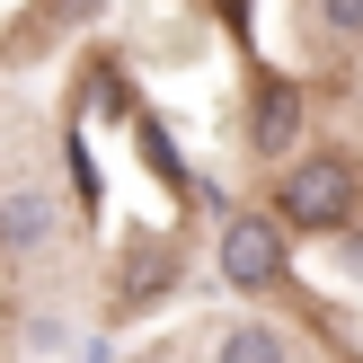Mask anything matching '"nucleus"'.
Listing matches in <instances>:
<instances>
[{"label": "nucleus", "instance_id": "6e6552de", "mask_svg": "<svg viewBox=\"0 0 363 363\" xmlns=\"http://www.w3.org/2000/svg\"><path fill=\"white\" fill-rule=\"evenodd\" d=\"M319 45H363V0H301Z\"/></svg>", "mask_w": 363, "mask_h": 363}, {"label": "nucleus", "instance_id": "9d476101", "mask_svg": "<svg viewBox=\"0 0 363 363\" xmlns=\"http://www.w3.org/2000/svg\"><path fill=\"white\" fill-rule=\"evenodd\" d=\"M248 9H257V0H213V18L230 27V45H248V53H257V35H248Z\"/></svg>", "mask_w": 363, "mask_h": 363}, {"label": "nucleus", "instance_id": "f03ea898", "mask_svg": "<svg viewBox=\"0 0 363 363\" xmlns=\"http://www.w3.org/2000/svg\"><path fill=\"white\" fill-rule=\"evenodd\" d=\"M213 266H222V284L248 293V301H293L301 293V284H293V230H284L266 204H230L222 213Z\"/></svg>", "mask_w": 363, "mask_h": 363}, {"label": "nucleus", "instance_id": "f8f14e48", "mask_svg": "<svg viewBox=\"0 0 363 363\" xmlns=\"http://www.w3.org/2000/svg\"><path fill=\"white\" fill-rule=\"evenodd\" d=\"M133 363H177V354H169V346H142V354H133Z\"/></svg>", "mask_w": 363, "mask_h": 363}, {"label": "nucleus", "instance_id": "f257e3e1", "mask_svg": "<svg viewBox=\"0 0 363 363\" xmlns=\"http://www.w3.org/2000/svg\"><path fill=\"white\" fill-rule=\"evenodd\" d=\"M266 213L293 240H337L346 222H363V160L354 151H293L266 186Z\"/></svg>", "mask_w": 363, "mask_h": 363}, {"label": "nucleus", "instance_id": "7ed1b4c3", "mask_svg": "<svg viewBox=\"0 0 363 363\" xmlns=\"http://www.w3.org/2000/svg\"><path fill=\"white\" fill-rule=\"evenodd\" d=\"M177 284H186V248H177L169 230H124L116 275H106V319H142V311H160Z\"/></svg>", "mask_w": 363, "mask_h": 363}, {"label": "nucleus", "instance_id": "1a4fd4ad", "mask_svg": "<svg viewBox=\"0 0 363 363\" xmlns=\"http://www.w3.org/2000/svg\"><path fill=\"white\" fill-rule=\"evenodd\" d=\"M62 169H71V195H80V204L98 213V160H89V142H80V133L62 142Z\"/></svg>", "mask_w": 363, "mask_h": 363}, {"label": "nucleus", "instance_id": "20e7f679", "mask_svg": "<svg viewBox=\"0 0 363 363\" xmlns=\"http://www.w3.org/2000/svg\"><path fill=\"white\" fill-rule=\"evenodd\" d=\"M301 124H311V89L293 80V71H275V62H248V151L266 160V169H284L293 160V142H301Z\"/></svg>", "mask_w": 363, "mask_h": 363}, {"label": "nucleus", "instance_id": "39448f33", "mask_svg": "<svg viewBox=\"0 0 363 363\" xmlns=\"http://www.w3.org/2000/svg\"><path fill=\"white\" fill-rule=\"evenodd\" d=\"M53 240V186H0V266L35 257Z\"/></svg>", "mask_w": 363, "mask_h": 363}, {"label": "nucleus", "instance_id": "9b49d317", "mask_svg": "<svg viewBox=\"0 0 363 363\" xmlns=\"http://www.w3.org/2000/svg\"><path fill=\"white\" fill-rule=\"evenodd\" d=\"M328 248H337V266H346V275H363V222H346Z\"/></svg>", "mask_w": 363, "mask_h": 363}, {"label": "nucleus", "instance_id": "423d86ee", "mask_svg": "<svg viewBox=\"0 0 363 363\" xmlns=\"http://www.w3.org/2000/svg\"><path fill=\"white\" fill-rule=\"evenodd\" d=\"M124 124H133V151L151 160V177H160V186H169V195H177V204H213V186H204V177L186 169V160H177V142H169V124H160L151 106H133V116H124Z\"/></svg>", "mask_w": 363, "mask_h": 363}, {"label": "nucleus", "instance_id": "0eeeda50", "mask_svg": "<svg viewBox=\"0 0 363 363\" xmlns=\"http://www.w3.org/2000/svg\"><path fill=\"white\" fill-rule=\"evenodd\" d=\"M213 363H293V346H284V328H275V319H240V328H222Z\"/></svg>", "mask_w": 363, "mask_h": 363}]
</instances>
